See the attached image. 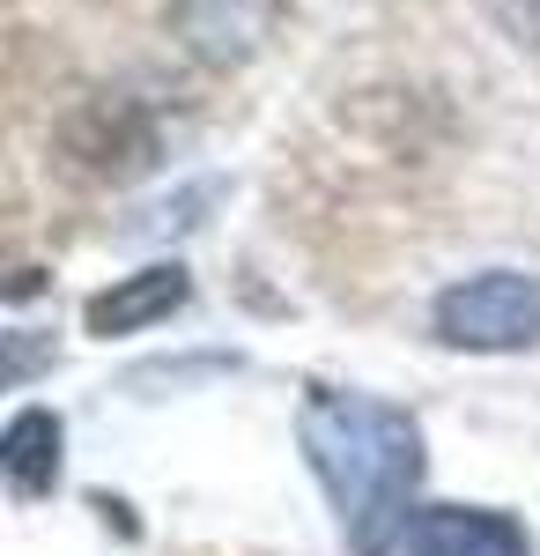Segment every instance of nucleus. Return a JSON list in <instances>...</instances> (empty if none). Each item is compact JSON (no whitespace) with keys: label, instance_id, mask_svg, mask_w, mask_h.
<instances>
[{"label":"nucleus","instance_id":"4","mask_svg":"<svg viewBox=\"0 0 540 556\" xmlns=\"http://www.w3.org/2000/svg\"><path fill=\"white\" fill-rule=\"evenodd\" d=\"M185 298H193V275H185L178 260H156V267H141V275H119L112 290H97V298L82 304V327L97 342H119V334H141V327L170 319Z\"/></svg>","mask_w":540,"mask_h":556},{"label":"nucleus","instance_id":"6","mask_svg":"<svg viewBox=\"0 0 540 556\" xmlns=\"http://www.w3.org/2000/svg\"><path fill=\"white\" fill-rule=\"evenodd\" d=\"M0 475L15 497H44L60 482V416L52 408H23L0 430Z\"/></svg>","mask_w":540,"mask_h":556},{"label":"nucleus","instance_id":"3","mask_svg":"<svg viewBox=\"0 0 540 556\" xmlns=\"http://www.w3.org/2000/svg\"><path fill=\"white\" fill-rule=\"evenodd\" d=\"M400 556H533L526 527L489 505H422L408 513Z\"/></svg>","mask_w":540,"mask_h":556},{"label":"nucleus","instance_id":"2","mask_svg":"<svg viewBox=\"0 0 540 556\" xmlns=\"http://www.w3.org/2000/svg\"><path fill=\"white\" fill-rule=\"evenodd\" d=\"M437 342L474 349V356H511V349L540 342V275L518 267H489V275H466L452 282L437 312H429Z\"/></svg>","mask_w":540,"mask_h":556},{"label":"nucleus","instance_id":"1","mask_svg":"<svg viewBox=\"0 0 540 556\" xmlns=\"http://www.w3.org/2000/svg\"><path fill=\"white\" fill-rule=\"evenodd\" d=\"M296 445L319 475V490L340 513V534L356 556H385L408 534V505L422 482V424L377 393H304Z\"/></svg>","mask_w":540,"mask_h":556},{"label":"nucleus","instance_id":"5","mask_svg":"<svg viewBox=\"0 0 540 556\" xmlns=\"http://www.w3.org/2000/svg\"><path fill=\"white\" fill-rule=\"evenodd\" d=\"M274 15H282V0H178V30L185 45L215 60V67H237L252 60L267 30H274Z\"/></svg>","mask_w":540,"mask_h":556},{"label":"nucleus","instance_id":"7","mask_svg":"<svg viewBox=\"0 0 540 556\" xmlns=\"http://www.w3.org/2000/svg\"><path fill=\"white\" fill-rule=\"evenodd\" d=\"M44 364H52V342H44V334H0V393L38 379Z\"/></svg>","mask_w":540,"mask_h":556}]
</instances>
